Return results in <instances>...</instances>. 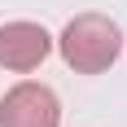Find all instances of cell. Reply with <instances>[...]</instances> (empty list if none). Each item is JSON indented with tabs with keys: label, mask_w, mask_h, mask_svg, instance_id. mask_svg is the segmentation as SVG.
<instances>
[{
	"label": "cell",
	"mask_w": 127,
	"mask_h": 127,
	"mask_svg": "<svg viewBox=\"0 0 127 127\" xmlns=\"http://www.w3.org/2000/svg\"><path fill=\"white\" fill-rule=\"evenodd\" d=\"M62 57L70 70H79V75H101V70H110L118 57V48H123V35H118V26L105 18V13H79V18H70L62 31Z\"/></svg>",
	"instance_id": "obj_1"
},
{
	"label": "cell",
	"mask_w": 127,
	"mask_h": 127,
	"mask_svg": "<svg viewBox=\"0 0 127 127\" xmlns=\"http://www.w3.org/2000/svg\"><path fill=\"white\" fill-rule=\"evenodd\" d=\"M53 53V35L39 22H4L0 26V66L4 70H35Z\"/></svg>",
	"instance_id": "obj_3"
},
{
	"label": "cell",
	"mask_w": 127,
	"mask_h": 127,
	"mask_svg": "<svg viewBox=\"0 0 127 127\" xmlns=\"http://www.w3.org/2000/svg\"><path fill=\"white\" fill-rule=\"evenodd\" d=\"M0 127H62V101L44 83H13L0 101Z\"/></svg>",
	"instance_id": "obj_2"
}]
</instances>
